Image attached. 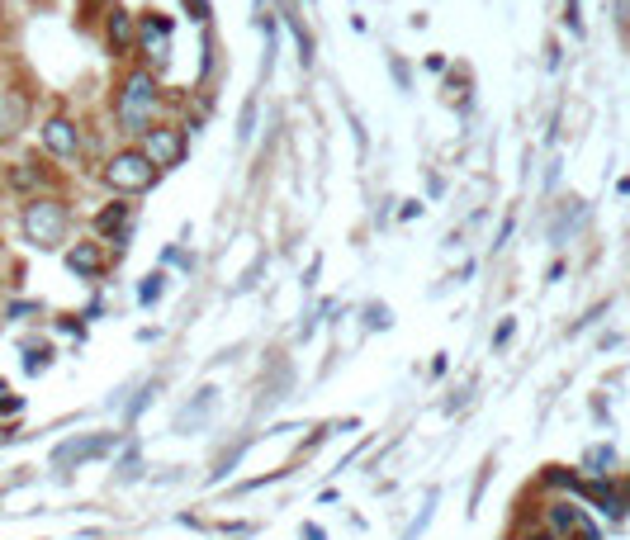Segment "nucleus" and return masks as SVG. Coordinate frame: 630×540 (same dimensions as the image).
Instances as JSON below:
<instances>
[{
	"label": "nucleus",
	"mask_w": 630,
	"mask_h": 540,
	"mask_svg": "<svg viewBox=\"0 0 630 540\" xmlns=\"http://www.w3.org/2000/svg\"><path fill=\"white\" fill-rule=\"evenodd\" d=\"M67 233V209L57 204V199H34L29 209H24V237L34 242V247H57Z\"/></svg>",
	"instance_id": "f257e3e1"
},
{
	"label": "nucleus",
	"mask_w": 630,
	"mask_h": 540,
	"mask_svg": "<svg viewBox=\"0 0 630 540\" xmlns=\"http://www.w3.org/2000/svg\"><path fill=\"white\" fill-rule=\"evenodd\" d=\"M152 109H157V86H152V76H147V72L128 76L124 95H119V124H124V133H138V128H147Z\"/></svg>",
	"instance_id": "f03ea898"
},
{
	"label": "nucleus",
	"mask_w": 630,
	"mask_h": 540,
	"mask_svg": "<svg viewBox=\"0 0 630 540\" xmlns=\"http://www.w3.org/2000/svg\"><path fill=\"white\" fill-rule=\"evenodd\" d=\"M105 180L114 185V190L133 195V190H147V185L157 180V166L147 162L143 152H119V157L105 166Z\"/></svg>",
	"instance_id": "7ed1b4c3"
},
{
	"label": "nucleus",
	"mask_w": 630,
	"mask_h": 540,
	"mask_svg": "<svg viewBox=\"0 0 630 540\" xmlns=\"http://www.w3.org/2000/svg\"><path fill=\"white\" fill-rule=\"evenodd\" d=\"M143 157L157 171L162 166H176V157H180V138L171 133V128H147V138H143Z\"/></svg>",
	"instance_id": "20e7f679"
},
{
	"label": "nucleus",
	"mask_w": 630,
	"mask_h": 540,
	"mask_svg": "<svg viewBox=\"0 0 630 540\" xmlns=\"http://www.w3.org/2000/svg\"><path fill=\"white\" fill-rule=\"evenodd\" d=\"M550 526H555L559 536H583V540H602V531H597L593 522H588V517H583V512H578V507H550Z\"/></svg>",
	"instance_id": "39448f33"
},
{
	"label": "nucleus",
	"mask_w": 630,
	"mask_h": 540,
	"mask_svg": "<svg viewBox=\"0 0 630 540\" xmlns=\"http://www.w3.org/2000/svg\"><path fill=\"white\" fill-rule=\"evenodd\" d=\"M43 147L53 157H76V124L72 119H48L43 124Z\"/></svg>",
	"instance_id": "423d86ee"
},
{
	"label": "nucleus",
	"mask_w": 630,
	"mask_h": 540,
	"mask_svg": "<svg viewBox=\"0 0 630 540\" xmlns=\"http://www.w3.org/2000/svg\"><path fill=\"white\" fill-rule=\"evenodd\" d=\"M24 114H29V100L15 95V90H0V143L24 128Z\"/></svg>",
	"instance_id": "0eeeda50"
},
{
	"label": "nucleus",
	"mask_w": 630,
	"mask_h": 540,
	"mask_svg": "<svg viewBox=\"0 0 630 540\" xmlns=\"http://www.w3.org/2000/svg\"><path fill=\"white\" fill-rule=\"evenodd\" d=\"M138 34H143V48L152 62H166V19L157 15H147L143 24H138Z\"/></svg>",
	"instance_id": "6e6552de"
},
{
	"label": "nucleus",
	"mask_w": 630,
	"mask_h": 540,
	"mask_svg": "<svg viewBox=\"0 0 630 540\" xmlns=\"http://www.w3.org/2000/svg\"><path fill=\"white\" fill-rule=\"evenodd\" d=\"M109 446H114L109 436H90V441H76V446L57 450V465H76V460H90V455H105Z\"/></svg>",
	"instance_id": "1a4fd4ad"
},
{
	"label": "nucleus",
	"mask_w": 630,
	"mask_h": 540,
	"mask_svg": "<svg viewBox=\"0 0 630 540\" xmlns=\"http://www.w3.org/2000/svg\"><path fill=\"white\" fill-rule=\"evenodd\" d=\"M67 266H72L76 275H95V270H100V247H95V242L72 247V252H67Z\"/></svg>",
	"instance_id": "9d476101"
},
{
	"label": "nucleus",
	"mask_w": 630,
	"mask_h": 540,
	"mask_svg": "<svg viewBox=\"0 0 630 540\" xmlns=\"http://www.w3.org/2000/svg\"><path fill=\"white\" fill-rule=\"evenodd\" d=\"M128 38H133V24H128L124 10H114V15H109V43H114V53H124Z\"/></svg>",
	"instance_id": "9b49d317"
},
{
	"label": "nucleus",
	"mask_w": 630,
	"mask_h": 540,
	"mask_svg": "<svg viewBox=\"0 0 630 540\" xmlns=\"http://www.w3.org/2000/svg\"><path fill=\"white\" fill-rule=\"evenodd\" d=\"M124 223H128V204H109L105 214L95 218V228H100V233H124Z\"/></svg>",
	"instance_id": "f8f14e48"
},
{
	"label": "nucleus",
	"mask_w": 630,
	"mask_h": 540,
	"mask_svg": "<svg viewBox=\"0 0 630 540\" xmlns=\"http://www.w3.org/2000/svg\"><path fill=\"white\" fill-rule=\"evenodd\" d=\"M612 460H616V455H612V450H607V446L588 450V465H602V469H597V474H607V465H612Z\"/></svg>",
	"instance_id": "ddd939ff"
},
{
	"label": "nucleus",
	"mask_w": 630,
	"mask_h": 540,
	"mask_svg": "<svg viewBox=\"0 0 630 540\" xmlns=\"http://www.w3.org/2000/svg\"><path fill=\"white\" fill-rule=\"evenodd\" d=\"M157 294H162V275H152V280H147V285H143V304H152Z\"/></svg>",
	"instance_id": "4468645a"
}]
</instances>
